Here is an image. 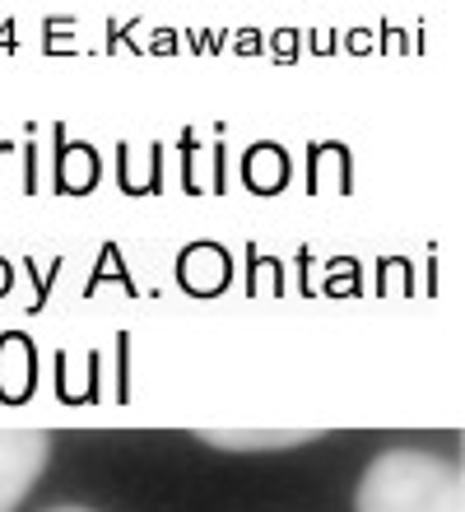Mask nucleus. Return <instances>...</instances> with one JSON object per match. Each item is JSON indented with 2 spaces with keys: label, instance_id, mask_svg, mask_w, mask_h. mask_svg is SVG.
Wrapping results in <instances>:
<instances>
[{
  "label": "nucleus",
  "instance_id": "nucleus-1",
  "mask_svg": "<svg viewBox=\"0 0 465 512\" xmlns=\"http://www.w3.org/2000/svg\"><path fill=\"white\" fill-rule=\"evenodd\" d=\"M354 512H465L461 466L433 452H382L359 480Z\"/></svg>",
  "mask_w": 465,
  "mask_h": 512
},
{
  "label": "nucleus",
  "instance_id": "nucleus-2",
  "mask_svg": "<svg viewBox=\"0 0 465 512\" xmlns=\"http://www.w3.org/2000/svg\"><path fill=\"white\" fill-rule=\"evenodd\" d=\"M47 433L38 429H0V512H19L33 494L38 475L47 471Z\"/></svg>",
  "mask_w": 465,
  "mask_h": 512
},
{
  "label": "nucleus",
  "instance_id": "nucleus-3",
  "mask_svg": "<svg viewBox=\"0 0 465 512\" xmlns=\"http://www.w3.org/2000/svg\"><path fill=\"white\" fill-rule=\"evenodd\" d=\"M205 447H224V452H289V447L317 443V429H200Z\"/></svg>",
  "mask_w": 465,
  "mask_h": 512
},
{
  "label": "nucleus",
  "instance_id": "nucleus-4",
  "mask_svg": "<svg viewBox=\"0 0 465 512\" xmlns=\"http://www.w3.org/2000/svg\"><path fill=\"white\" fill-rule=\"evenodd\" d=\"M47 512H93V508H75V503H66V508H47Z\"/></svg>",
  "mask_w": 465,
  "mask_h": 512
}]
</instances>
